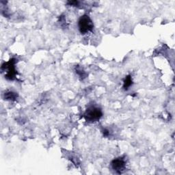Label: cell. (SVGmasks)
<instances>
[{
  "mask_svg": "<svg viewBox=\"0 0 175 175\" xmlns=\"http://www.w3.org/2000/svg\"><path fill=\"white\" fill-rule=\"evenodd\" d=\"M78 28L80 33L82 34H86L93 30L94 23L89 16L84 15L79 18L78 21Z\"/></svg>",
  "mask_w": 175,
  "mask_h": 175,
  "instance_id": "2",
  "label": "cell"
},
{
  "mask_svg": "<svg viewBox=\"0 0 175 175\" xmlns=\"http://www.w3.org/2000/svg\"><path fill=\"white\" fill-rule=\"evenodd\" d=\"M79 2L78 1H69L68 2V4L70 6H78Z\"/></svg>",
  "mask_w": 175,
  "mask_h": 175,
  "instance_id": "8",
  "label": "cell"
},
{
  "mask_svg": "<svg viewBox=\"0 0 175 175\" xmlns=\"http://www.w3.org/2000/svg\"><path fill=\"white\" fill-rule=\"evenodd\" d=\"M103 116V112L101 108L96 106H90L86 110L83 117L86 121L93 122L98 121Z\"/></svg>",
  "mask_w": 175,
  "mask_h": 175,
  "instance_id": "1",
  "label": "cell"
},
{
  "mask_svg": "<svg viewBox=\"0 0 175 175\" xmlns=\"http://www.w3.org/2000/svg\"><path fill=\"white\" fill-rule=\"evenodd\" d=\"M4 99L6 100H10V101H15L18 97V94L17 92L12 91H6L4 94Z\"/></svg>",
  "mask_w": 175,
  "mask_h": 175,
  "instance_id": "5",
  "label": "cell"
},
{
  "mask_svg": "<svg viewBox=\"0 0 175 175\" xmlns=\"http://www.w3.org/2000/svg\"><path fill=\"white\" fill-rule=\"evenodd\" d=\"M103 135L105 136V137H107V136H108L109 134H110V132H109V131L108 130V129H105L103 131Z\"/></svg>",
  "mask_w": 175,
  "mask_h": 175,
  "instance_id": "9",
  "label": "cell"
},
{
  "mask_svg": "<svg viewBox=\"0 0 175 175\" xmlns=\"http://www.w3.org/2000/svg\"><path fill=\"white\" fill-rule=\"evenodd\" d=\"M111 166L115 172L120 174L125 169L126 161L123 157H118L111 162Z\"/></svg>",
  "mask_w": 175,
  "mask_h": 175,
  "instance_id": "4",
  "label": "cell"
},
{
  "mask_svg": "<svg viewBox=\"0 0 175 175\" xmlns=\"http://www.w3.org/2000/svg\"><path fill=\"white\" fill-rule=\"evenodd\" d=\"M75 72H76V73L78 75L79 78H80L81 80H83V79H84L85 78H86V77H87V73H86V72L84 71L82 68L79 67V66L76 67Z\"/></svg>",
  "mask_w": 175,
  "mask_h": 175,
  "instance_id": "7",
  "label": "cell"
},
{
  "mask_svg": "<svg viewBox=\"0 0 175 175\" xmlns=\"http://www.w3.org/2000/svg\"><path fill=\"white\" fill-rule=\"evenodd\" d=\"M17 62L15 59L12 58L7 62L3 64L1 66V70L6 72L5 77L8 80H14L17 75V70L15 68V64Z\"/></svg>",
  "mask_w": 175,
  "mask_h": 175,
  "instance_id": "3",
  "label": "cell"
},
{
  "mask_svg": "<svg viewBox=\"0 0 175 175\" xmlns=\"http://www.w3.org/2000/svg\"><path fill=\"white\" fill-rule=\"evenodd\" d=\"M133 84V81L132 78H131V75H128L125 77L124 81V84H123V88L125 90H127L129 88L132 86Z\"/></svg>",
  "mask_w": 175,
  "mask_h": 175,
  "instance_id": "6",
  "label": "cell"
}]
</instances>
